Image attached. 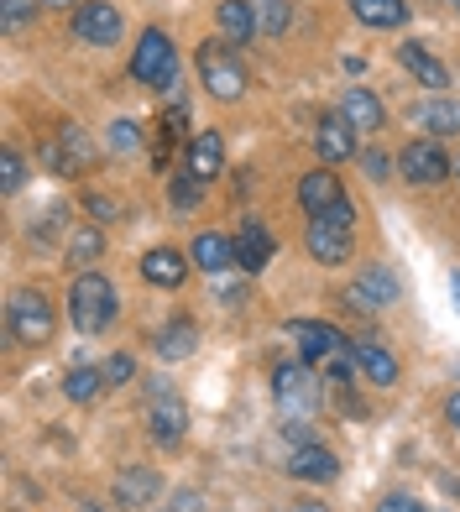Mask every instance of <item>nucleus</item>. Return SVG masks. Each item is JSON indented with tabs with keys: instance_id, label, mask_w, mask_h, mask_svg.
I'll return each mask as SVG.
<instances>
[{
	"instance_id": "obj_1",
	"label": "nucleus",
	"mask_w": 460,
	"mask_h": 512,
	"mask_svg": "<svg viewBox=\"0 0 460 512\" xmlns=\"http://www.w3.org/2000/svg\"><path fill=\"white\" fill-rule=\"evenodd\" d=\"M68 319H74L79 335H100L105 324L115 319V288H110V277L79 272L74 283H68Z\"/></svg>"
},
{
	"instance_id": "obj_2",
	"label": "nucleus",
	"mask_w": 460,
	"mask_h": 512,
	"mask_svg": "<svg viewBox=\"0 0 460 512\" xmlns=\"http://www.w3.org/2000/svg\"><path fill=\"white\" fill-rule=\"evenodd\" d=\"M53 324H58V314H53V304H48V298H42L37 288L11 293V304H6V330H11L16 345H48V340H53Z\"/></svg>"
},
{
	"instance_id": "obj_3",
	"label": "nucleus",
	"mask_w": 460,
	"mask_h": 512,
	"mask_svg": "<svg viewBox=\"0 0 460 512\" xmlns=\"http://www.w3.org/2000/svg\"><path fill=\"white\" fill-rule=\"evenodd\" d=\"M199 79H204V89H210L220 105H236L246 95V68L230 58L225 42H204L199 48Z\"/></svg>"
},
{
	"instance_id": "obj_4",
	"label": "nucleus",
	"mask_w": 460,
	"mask_h": 512,
	"mask_svg": "<svg viewBox=\"0 0 460 512\" xmlns=\"http://www.w3.org/2000/svg\"><path fill=\"white\" fill-rule=\"evenodd\" d=\"M272 392H278L283 424H309L319 408V382L304 366H272Z\"/></svg>"
},
{
	"instance_id": "obj_5",
	"label": "nucleus",
	"mask_w": 460,
	"mask_h": 512,
	"mask_svg": "<svg viewBox=\"0 0 460 512\" xmlns=\"http://www.w3.org/2000/svg\"><path fill=\"white\" fill-rule=\"evenodd\" d=\"M131 79H142V84H178V58H173V37L163 27H147L142 42H136V53H131Z\"/></svg>"
},
{
	"instance_id": "obj_6",
	"label": "nucleus",
	"mask_w": 460,
	"mask_h": 512,
	"mask_svg": "<svg viewBox=\"0 0 460 512\" xmlns=\"http://www.w3.org/2000/svg\"><path fill=\"white\" fill-rule=\"evenodd\" d=\"M126 32V16L115 0H84V6H74V37L89 42V48H115Z\"/></svg>"
},
{
	"instance_id": "obj_7",
	"label": "nucleus",
	"mask_w": 460,
	"mask_h": 512,
	"mask_svg": "<svg viewBox=\"0 0 460 512\" xmlns=\"http://www.w3.org/2000/svg\"><path fill=\"white\" fill-rule=\"evenodd\" d=\"M398 168H403L408 183H419V189H434V183H445V178L455 173V162L445 157L440 142H408V147L398 152Z\"/></svg>"
},
{
	"instance_id": "obj_8",
	"label": "nucleus",
	"mask_w": 460,
	"mask_h": 512,
	"mask_svg": "<svg viewBox=\"0 0 460 512\" xmlns=\"http://www.w3.org/2000/svg\"><path fill=\"white\" fill-rule=\"evenodd\" d=\"M340 298H345L351 309H361V314L393 309V304H398V277H393V267H366Z\"/></svg>"
},
{
	"instance_id": "obj_9",
	"label": "nucleus",
	"mask_w": 460,
	"mask_h": 512,
	"mask_svg": "<svg viewBox=\"0 0 460 512\" xmlns=\"http://www.w3.org/2000/svg\"><path fill=\"white\" fill-rule=\"evenodd\" d=\"M304 246L319 267H340V262H351V230L345 225H330L325 215H314L309 230H304Z\"/></svg>"
},
{
	"instance_id": "obj_10",
	"label": "nucleus",
	"mask_w": 460,
	"mask_h": 512,
	"mask_svg": "<svg viewBox=\"0 0 460 512\" xmlns=\"http://www.w3.org/2000/svg\"><path fill=\"white\" fill-rule=\"evenodd\" d=\"M183 173L199 178V183H210V178L225 173V142H220V131L189 136V147H183Z\"/></svg>"
},
{
	"instance_id": "obj_11",
	"label": "nucleus",
	"mask_w": 460,
	"mask_h": 512,
	"mask_svg": "<svg viewBox=\"0 0 460 512\" xmlns=\"http://www.w3.org/2000/svg\"><path fill=\"white\" fill-rule=\"evenodd\" d=\"M89 157H95V147H89V136H84L79 126H63L53 142L42 147V162H48L53 173H63V178H68V173H79Z\"/></svg>"
},
{
	"instance_id": "obj_12",
	"label": "nucleus",
	"mask_w": 460,
	"mask_h": 512,
	"mask_svg": "<svg viewBox=\"0 0 460 512\" xmlns=\"http://www.w3.org/2000/svg\"><path fill=\"white\" fill-rule=\"evenodd\" d=\"M288 330L298 335V345H304V356L309 361H330V356H340V351H351V340H345L335 324H319V319H293Z\"/></svg>"
},
{
	"instance_id": "obj_13",
	"label": "nucleus",
	"mask_w": 460,
	"mask_h": 512,
	"mask_svg": "<svg viewBox=\"0 0 460 512\" xmlns=\"http://www.w3.org/2000/svg\"><path fill=\"white\" fill-rule=\"evenodd\" d=\"M351 351H356V371H361L372 387H393V382H398V356L387 351V345H377V335L351 340Z\"/></svg>"
},
{
	"instance_id": "obj_14",
	"label": "nucleus",
	"mask_w": 460,
	"mask_h": 512,
	"mask_svg": "<svg viewBox=\"0 0 460 512\" xmlns=\"http://www.w3.org/2000/svg\"><path fill=\"white\" fill-rule=\"evenodd\" d=\"M272 236H267V225L257 220V215H246V225H241V236H236V267L251 277V272H262L267 262H272Z\"/></svg>"
},
{
	"instance_id": "obj_15",
	"label": "nucleus",
	"mask_w": 460,
	"mask_h": 512,
	"mask_svg": "<svg viewBox=\"0 0 460 512\" xmlns=\"http://www.w3.org/2000/svg\"><path fill=\"white\" fill-rule=\"evenodd\" d=\"M157 492H163V476H157L152 465H126V471L115 476V507H147Z\"/></svg>"
},
{
	"instance_id": "obj_16",
	"label": "nucleus",
	"mask_w": 460,
	"mask_h": 512,
	"mask_svg": "<svg viewBox=\"0 0 460 512\" xmlns=\"http://www.w3.org/2000/svg\"><path fill=\"white\" fill-rule=\"evenodd\" d=\"M288 476L325 486V481L340 476V460H335V450H325V445H298V450L288 455Z\"/></svg>"
},
{
	"instance_id": "obj_17",
	"label": "nucleus",
	"mask_w": 460,
	"mask_h": 512,
	"mask_svg": "<svg viewBox=\"0 0 460 512\" xmlns=\"http://www.w3.org/2000/svg\"><path fill=\"white\" fill-rule=\"evenodd\" d=\"M142 277L152 288H183V277H189V256L173 251V246H152L142 256Z\"/></svg>"
},
{
	"instance_id": "obj_18",
	"label": "nucleus",
	"mask_w": 460,
	"mask_h": 512,
	"mask_svg": "<svg viewBox=\"0 0 460 512\" xmlns=\"http://www.w3.org/2000/svg\"><path fill=\"white\" fill-rule=\"evenodd\" d=\"M398 63H403V68H408V74L419 79L424 89H434V95H440V89H450V68H445L440 58H434V53L424 48V42H403V48H398Z\"/></svg>"
},
{
	"instance_id": "obj_19",
	"label": "nucleus",
	"mask_w": 460,
	"mask_h": 512,
	"mask_svg": "<svg viewBox=\"0 0 460 512\" xmlns=\"http://www.w3.org/2000/svg\"><path fill=\"white\" fill-rule=\"evenodd\" d=\"M183 429H189V408H183L173 392L168 398H152V413H147V434L157 439V445H178Z\"/></svg>"
},
{
	"instance_id": "obj_20",
	"label": "nucleus",
	"mask_w": 460,
	"mask_h": 512,
	"mask_svg": "<svg viewBox=\"0 0 460 512\" xmlns=\"http://www.w3.org/2000/svg\"><path fill=\"white\" fill-rule=\"evenodd\" d=\"M215 21H220V37L225 42H251V37L262 32L257 27V0H220Z\"/></svg>"
},
{
	"instance_id": "obj_21",
	"label": "nucleus",
	"mask_w": 460,
	"mask_h": 512,
	"mask_svg": "<svg viewBox=\"0 0 460 512\" xmlns=\"http://www.w3.org/2000/svg\"><path fill=\"white\" fill-rule=\"evenodd\" d=\"M340 115L351 121V131H382L387 126V110H382V100L372 95V89H345V100H340Z\"/></svg>"
},
{
	"instance_id": "obj_22",
	"label": "nucleus",
	"mask_w": 460,
	"mask_h": 512,
	"mask_svg": "<svg viewBox=\"0 0 460 512\" xmlns=\"http://www.w3.org/2000/svg\"><path fill=\"white\" fill-rule=\"evenodd\" d=\"M419 131H434V136H450V131H460V100H445V95H429L424 105H413V115H408Z\"/></svg>"
},
{
	"instance_id": "obj_23",
	"label": "nucleus",
	"mask_w": 460,
	"mask_h": 512,
	"mask_svg": "<svg viewBox=\"0 0 460 512\" xmlns=\"http://www.w3.org/2000/svg\"><path fill=\"white\" fill-rule=\"evenodd\" d=\"M314 152L325 157V168H335V162H345L356 152V131H351V121H319V131H314Z\"/></svg>"
},
{
	"instance_id": "obj_24",
	"label": "nucleus",
	"mask_w": 460,
	"mask_h": 512,
	"mask_svg": "<svg viewBox=\"0 0 460 512\" xmlns=\"http://www.w3.org/2000/svg\"><path fill=\"white\" fill-rule=\"evenodd\" d=\"M194 345H199V330H194V319H168L163 330H157L152 351L163 356V361H189V356H194Z\"/></svg>"
},
{
	"instance_id": "obj_25",
	"label": "nucleus",
	"mask_w": 460,
	"mask_h": 512,
	"mask_svg": "<svg viewBox=\"0 0 460 512\" xmlns=\"http://www.w3.org/2000/svg\"><path fill=\"white\" fill-rule=\"evenodd\" d=\"M351 16L361 21V27H372V32H393L408 21V6L403 0H351Z\"/></svg>"
},
{
	"instance_id": "obj_26",
	"label": "nucleus",
	"mask_w": 460,
	"mask_h": 512,
	"mask_svg": "<svg viewBox=\"0 0 460 512\" xmlns=\"http://www.w3.org/2000/svg\"><path fill=\"white\" fill-rule=\"evenodd\" d=\"M335 199H340V178H335V168L304 173V183H298V204H304L309 215H325Z\"/></svg>"
},
{
	"instance_id": "obj_27",
	"label": "nucleus",
	"mask_w": 460,
	"mask_h": 512,
	"mask_svg": "<svg viewBox=\"0 0 460 512\" xmlns=\"http://www.w3.org/2000/svg\"><path fill=\"white\" fill-rule=\"evenodd\" d=\"M189 262H194V267H204V272H225L230 262H236V241L215 236V230H199L194 246H189Z\"/></svg>"
},
{
	"instance_id": "obj_28",
	"label": "nucleus",
	"mask_w": 460,
	"mask_h": 512,
	"mask_svg": "<svg viewBox=\"0 0 460 512\" xmlns=\"http://www.w3.org/2000/svg\"><path fill=\"white\" fill-rule=\"evenodd\" d=\"M100 387H105V371H95V366H74V371L63 377V392H68L74 403H95Z\"/></svg>"
},
{
	"instance_id": "obj_29",
	"label": "nucleus",
	"mask_w": 460,
	"mask_h": 512,
	"mask_svg": "<svg viewBox=\"0 0 460 512\" xmlns=\"http://www.w3.org/2000/svg\"><path fill=\"white\" fill-rule=\"evenodd\" d=\"M100 251H105L100 225H74V236H68V262H74V267H84V262H95Z\"/></svg>"
},
{
	"instance_id": "obj_30",
	"label": "nucleus",
	"mask_w": 460,
	"mask_h": 512,
	"mask_svg": "<svg viewBox=\"0 0 460 512\" xmlns=\"http://www.w3.org/2000/svg\"><path fill=\"white\" fill-rule=\"evenodd\" d=\"M288 21H293L288 0H257V27H262V37H283Z\"/></svg>"
},
{
	"instance_id": "obj_31",
	"label": "nucleus",
	"mask_w": 460,
	"mask_h": 512,
	"mask_svg": "<svg viewBox=\"0 0 460 512\" xmlns=\"http://www.w3.org/2000/svg\"><path fill=\"white\" fill-rule=\"evenodd\" d=\"M105 147H110L115 157H131L136 147H142V131H136V121H110V126H105Z\"/></svg>"
},
{
	"instance_id": "obj_32",
	"label": "nucleus",
	"mask_w": 460,
	"mask_h": 512,
	"mask_svg": "<svg viewBox=\"0 0 460 512\" xmlns=\"http://www.w3.org/2000/svg\"><path fill=\"white\" fill-rule=\"evenodd\" d=\"M21 183H27V162H21V152H0V189H6V194H16L21 189Z\"/></svg>"
},
{
	"instance_id": "obj_33",
	"label": "nucleus",
	"mask_w": 460,
	"mask_h": 512,
	"mask_svg": "<svg viewBox=\"0 0 460 512\" xmlns=\"http://www.w3.org/2000/svg\"><path fill=\"white\" fill-rule=\"evenodd\" d=\"M42 11V0H0V16H6V27H27V21Z\"/></svg>"
},
{
	"instance_id": "obj_34",
	"label": "nucleus",
	"mask_w": 460,
	"mask_h": 512,
	"mask_svg": "<svg viewBox=\"0 0 460 512\" xmlns=\"http://www.w3.org/2000/svg\"><path fill=\"white\" fill-rule=\"evenodd\" d=\"M100 371H105V382H115V387H121V382H131V377H136V356L115 351V356H110V361H105Z\"/></svg>"
},
{
	"instance_id": "obj_35",
	"label": "nucleus",
	"mask_w": 460,
	"mask_h": 512,
	"mask_svg": "<svg viewBox=\"0 0 460 512\" xmlns=\"http://www.w3.org/2000/svg\"><path fill=\"white\" fill-rule=\"evenodd\" d=\"M84 209L95 215V225H110V220H121V204H115L110 194H89L84 199Z\"/></svg>"
},
{
	"instance_id": "obj_36",
	"label": "nucleus",
	"mask_w": 460,
	"mask_h": 512,
	"mask_svg": "<svg viewBox=\"0 0 460 512\" xmlns=\"http://www.w3.org/2000/svg\"><path fill=\"white\" fill-rule=\"evenodd\" d=\"M361 173L372 178V183H382L387 173H393V157H387V152H377V147H372V152H361Z\"/></svg>"
},
{
	"instance_id": "obj_37",
	"label": "nucleus",
	"mask_w": 460,
	"mask_h": 512,
	"mask_svg": "<svg viewBox=\"0 0 460 512\" xmlns=\"http://www.w3.org/2000/svg\"><path fill=\"white\" fill-rule=\"evenodd\" d=\"M199 194H204V183H199V178H189V173H183V178L173 183V204H178V209H194V204H199Z\"/></svg>"
},
{
	"instance_id": "obj_38",
	"label": "nucleus",
	"mask_w": 460,
	"mask_h": 512,
	"mask_svg": "<svg viewBox=\"0 0 460 512\" xmlns=\"http://www.w3.org/2000/svg\"><path fill=\"white\" fill-rule=\"evenodd\" d=\"M325 220H330V225H345V230H351V225H356V204L340 194V199H335V204L325 209Z\"/></svg>"
},
{
	"instance_id": "obj_39",
	"label": "nucleus",
	"mask_w": 460,
	"mask_h": 512,
	"mask_svg": "<svg viewBox=\"0 0 460 512\" xmlns=\"http://www.w3.org/2000/svg\"><path fill=\"white\" fill-rule=\"evenodd\" d=\"M377 512H424V502H419V497H408V492H393V497H382V502H377Z\"/></svg>"
},
{
	"instance_id": "obj_40",
	"label": "nucleus",
	"mask_w": 460,
	"mask_h": 512,
	"mask_svg": "<svg viewBox=\"0 0 460 512\" xmlns=\"http://www.w3.org/2000/svg\"><path fill=\"white\" fill-rule=\"evenodd\" d=\"M445 418H450V424L460 429V392H450V403H445Z\"/></svg>"
},
{
	"instance_id": "obj_41",
	"label": "nucleus",
	"mask_w": 460,
	"mask_h": 512,
	"mask_svg": "<svg viewBox=\"0 0 460 512\" xmlns=\"http://www.w3.org/2000/svg\"><path fill=\"white\" fill-rule=\"evenodd\" d=\"M288 512H330V507H325V502H293Z\"/></svg>"
},
{
	"instance_id": "obj_42",
	"label": "nucleus",
	"mask_w": 460,
	"mask_h": 512,
	"mask_svg": "<svg viewBox=\"0 0 460 512\" xmlns=\"http://www.w3.org/2000/svg\"><path fill=\"white\" fill-rule=\"evenodd\" d=\"M48 11H68V6H84V0H42Z\"/></svg>"
},
{
	"instance_id": "obj_43",
	"label": "nucleus",
	"mask_w": 460,
	"mask_h": 512,
	"mask_svg": "<svg viewBox=\"0 0 460 512\" xmlns=\"http://www.w3.org/2000/svg\"><path fill=\"white\" fill-rule=\"evenodd\" d=\"M74 512H110V507H100V502H79Z\"/></svg>"
},
{
	"instance_id": "obj_44",
	"label": "nucleus",
	"mask_w": 460,
	"mask_h": 512,
	"mask_svg": "<svg viewBox=\"0 0 460 512\" xmlns=\"http://www.w3.org/2000/svg\"><path fill=\"white\" fill-rule=\"evenodd\" d=\"M450 293L460 298V272H450Z\"/></svg>"
},
{
	"instance_id": "obj_45",
	"label": "nucleus",
	"mask_w": 460,
	"mask_h": 512,
	"mask_svg": "<svg viewBox=\"0 0 460 512\" xmlns=\"http://www.w3.org/2000/svg\"><path fill=\"white\" fill-rule=\"evenodd\" d=\"M450 6H455V11H460V0H450Z\"/></svg>"
},
{
	"instance_id": "obj_46",
	"label": "nucleus",
	"mask_w": 460,
	"mask_h": 512,
	"mask_svg": "<svg viewBox=\"0 0 460 512\" xmlns=\"http://www.w3.org/2000/svg\"><path fill=\"white\" fill-rule=\"evenodd\" d=\"M455 178H460V162H455Z\"/></svg>"
},
{
	"instance_id": "obj_47",
	"label": "nucleus",
	"mask_w": 460,
	"mask_h": 512,
	"mask_svg": "<svg viewBox=\"0 0 460 512\" xmlns=\"http://www.w3.org/2000/svg\"><path fill=\"white\" fill-rule=\"evenodd\" d=\"M163 512H168V507H163Z\"/></svg>"
}]
</instances>
